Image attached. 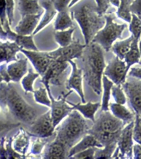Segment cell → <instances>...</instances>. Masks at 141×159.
Returning a JSON list of instances; mask_svg holds the SVG:
<instances>
[{"mask_svg": "<svg viewBox=\"0 0 141 159\" xmlns=\"http://www.w3.org/2000/svg\"><path fill=\"white\" fill-rule=\"evenodd\" d=\"M85 81L98 95L102 92V77L106 67L103 48L91 42L86 46L81 58Z\"/></svg>", "mask_w": 141, "mask_h": 159, "instance_id": "cell-1", "label": "cell"}, {"mask_svg": "<svg viewBox=\"0 0 141 159\" xmlns=\"http://www.w3.org/2000/svg\"><path fill=\"white\" fill-rule=\"evenodd\" d=\"M74 6L69 8L71 17L78 24L87 45L105 26L106 19L99 13L97 6L91 2L83 1Z\"/></svg>", "mask_w": 141, "mask_h": 159, "instance_id": "cell-2", "label": "cell"}, {"mask_svg": "<svg viewBox=\"0 0 141 159\" xmlns=\"http://www.w3.org/2000/svg\"><path fill=\"white\" fill-rule=\"evenodd\" d=\"M1 106L7 108L20 122L31 125L37 119L36 110L28 104L11 83L1 82Z\"/></svg>", "mask_w": 141, "mask_h": 159, "instance_id": "cell-3", "label": "cell"}, {"mask_svg": "<svg viewBox=\"0 0 141 159\" xmlns=\"http://www.w3.org/2000/svg\"><path fill=\"white\" fill-rule=\"evenodd\" d=\"M86 120L76 110H73L56 129V139L64 143L70 150L88 134L89 129Z\"/></svg>", "mask_w": 141, "mask_h": 159, "instance_id": "cell-4", "label": "cell"}, {"mask_svg": "<svg viewBox=\"0 0 141 159\" xmlns=\"http://www.w3.org/2000/svg\"><path fill=\"white\" fill-rule=\"evenodd\" d=\"M104 16L106 19L105 26L97 32L91 42L98 43L103 49L108 52L112 48L114 41L117 39H122V32L127 28V25L126 24L118 25L114 22L116 16L113 13Z\"/></svg>", "mask_w": 141, "mask_h": 159, "instance_id": "cell-5", "label": "cell"}, {"mask_svg": "<svg viewBox=\"0 0 141 159\" xmlns=\"http://www.w3.org/2000/svg\"><path fill=\"white\" fill-rule=\"evenodd\" d=\"M123 122L118 119L109 111H101L99 116L95 119L93 125L88 131V134L93 135L96 133H115L121 131L125 127Z\"/></svg>", "mask_w": 141, "mask_h": 159, "instance_id": "cell-6", "label": "cell"}, {"mask_svg": "<svg viewBox=\"0 0 141 159\" xmlns=\"http://www.w3.org/2000/svg\"><path fill=\"white\" fill-rule=\"evenodd\" d=\"M69 68L68 62L54 60L42 76L40 82L44 84L46 88H50V84L61 85L65 80Z\"/></svg>", "mask_w": 141, "mask_h": 159, "instance_id": "cell-7", "label": "cell"}, {"mask_svg": "<svg viewBox=\"0 0 141 159\" xmlns=\"http://www.w3.org/2000/svg\"><path fill=\"white\" fill-rule=\"evenodd\" d=\"M121 85L130 108L135 114L141 116V80L128 76Z\"/></svg>", "mask_w": 141, "mask_h": 159, "instance_id": "cell-8", "label": "cell"}, {"mask_svg": "<svg viewBox=\"0 0 141 159\" xmlns=\"http://www.w3.org/2000/svg\"><path fill=\"white\" fill-rule=\"evenodd\" d=\"M48 95L51 101V114L54 123V127L59 124L63 119L68 115L73 110H75L73 107H70L67 104L66 98L73 92L72 90L66 94L62 93L59 99L55 100L51 92L50 88H47Z\"/></svg>", "mask_w": 141, "mask_h": 159, "instance_id": "cell-9", "label": "cell"}, {"mask_svg": "<svg viewBox=\"0 0 141 159\" xmlns=\"http://www.w3.org/2000/svg\"><path fill=\"white\" fill-rule=\"evenodd\" d=\"M86 46L80 43L79 39L73 40L68 46L48 52V54L54 60L68 62L75 58L80 59Z\"/></svg>", "mask_w": 141, "mask_h": 159, "instance_id": "cell-10", "label": "cell"}, {"mask_svg": "<svg viewBox=\"0 0 141 159\" xmlns=\"http://www.w3.org/2000/svg\"><path fill=\"white\" fill-rule=\"evenodd\" d=\"M134 121L130 123L122 129L117 142L116 150L119 152L118 158H133V132Z\"/></svg>", "mask_w": 141, "mask_h": 159, "instance_id": "cell-11", "label": "cell"}, {"mask_svg": "<svg viewBox=\"0 0 141 159\" xmlns=\"http://www.w3.org/2000/svg\"><path fill=\"white\" fill-rule=\"evenodd\" d=\"M8 20L3 26H1V39L3 41H11L15 42L19 47L28 50L39 51L33 40V37L30 35H22L13 32L10 27Z\"/></svg>", "mask_w": 141, "mask_h": 159, "instance_id": "cell-12", "label": "cell"}, {"mask_svg": "<svg viewBox=\"0 0 141 159\" xmlns=\"http://www.w3.org/2000/svg\"><path fill=\"white\" fill-rule=\"evenodd\" d=\"M51 110L37 118L30 125L28 134L37 138H47L52 136L54 129Z\"/></svg>", "mask_w": 141, "mask_h": 159, "instance_id": "cell-13", "label": "cell"}, {"mask_svg": "<svg viewBox=\"0 0 141 159\" xmlns=\"http://www.w3.org/2000/svg\"><path fill=\"white\" fill-rule=\"evenodd\" d=\"M127 72L125 61L116 56L108 62L103 75L116 85L122 84L126 81Z\"/></svg>", "mask_w": 141, "mask_h": 159, "instance_id": "cell-14", "label": "cell"}, {"mask_svg": "<svg viewBox=\"0 0 141 159\" xmlns=\"http://www.w3.org/2000/svg\"><path fill=\"white\" fill-rule=\"evenodd\" d=\"M22 53L30 60L36 70L42 76L54 60L52 59L48 52L28 50L21 49Z\"/></svg>", "mask_w": 141, "mask_h": 159, "instance_id": "cell-15", "label": "cell"}, {"mask_svg": "<svg viewBox=\"0 0 141 159\" xmlns=\"http://www.w3.org/2000/svg\"><path fill=\"white\" fill-rule=\"evenodd\" d=\"M72 67V73L70 78L66 82V88L68 89H75L81 98L82 102L86 103L85 95L82 88L83 70L79 68L76 63L72 60L69 61Z\"/></svg>", "mask_w": 141, "mask_h": 159, "instance_id": "cell-16", "label": "cell"}, {"mask_svg": "<svg viewBox=\"0 0 141 159\" xmlns=\"http://www.w3.org/2000/svg\"><path fill=\"white\" fill-rule=\"evenodd\" d=\"M43 13L29 15L22 17L21 20L15 28L16 33L22 35H30L39 24Z\"/></svg>", "mask_w": 141, "mask_h": 159, "instance_id": "cell-17", "label": "cell"}, {"mask_svg": "<svg viewBox=\"0 0 141 159\" xmlns=\"http://www.w3.org/2000/svg\"><path fill=\"white\" fill-rule=\"evenodd\" d=\"M39 4L44 9V14L41 20L33 32L35 35L49 25L56 15L58 11L54 7L53 0H39Z\"/></svg>", "mask_w": 141, "mask_h": 159, "instance_id": "cell-18", "label": "cell"}, {"mask_svg": "<svg viewBox=\"0 0 141 159\" xmlns=\"http://www.w3.org/2000/svg\"><path fill=\"white\" fill-rule=\"evenodd\" d=\"M1 63L5 62L7 63L18 60L16 55L18 52L23 49L15 42H11L9 41L2 42L1 41Z\"/></svg>", "mask_w": 141, "mask_h": 159, "instance_id": "cell-19", "label": "cell"}, {"mask_svg": "<svg viewBox=\"0 0 141 159\" xmlns=\"http://www.w3.org/2000/svg\"><path fill=\"white\" fill-rule=\"evenodd\" d=\"M91 147L103 148L104 146L95 136L91 134H87L79 143L69 150L67 157L70 158L75 154Z\"/></svg>", "mask_w": 141, "mask_h": 159, "instance_id": "cell-20", "label": "cell"}, {"mask_svg": "<svg viewBox=\"0 0 141 159\" xmlns=\"http://www.w3.org/2000/svg\"><path fill=\"white\" fill-rule=\"evenodd\" d=\"M28 58H21L7 66V70L11 81L18 82L28 71Z\"/></svg>", "mask_w": 141, "mask_h": 159, "instance_id": "cell-21", "label": "cell"}, {"mask_svg": "<svg viewBox=\"0 0 141 159\" xmlns=\"http://www.w3.org/2000/svg\"><path fill=\"white\" fill-rule=\"evenodd\" d=\"M29 134L23 128L13 138L12 146L16 152L25 156L29 144Z\"/></svg>", "mask_w": 141, "mask_h": 159, "instance_id": "cell-22", "label": "cell"}, {"mask_svg": "<svg viewBox=\"0 0 141 159\" xmlns=\"http://www.w3.org/2000/svg\"><path fill=\"white\" fill-rule=\"evenodd\" d=\"M18 10L22 17L29 15L43 13L44 9L39 4V0H19Z\"/></svg>", "mask_w": 141, "mask_h": 159, "instance_id": "cell-23", "label": "cell"}, {"mask_svg": "<svg viewBox=\"0 0 141 159\" xmlns=\"http://www.w3.org/2000/svg\"><path fill=\"white\" fill-rule=\"evenodd\" d=\"M109 107L114 116L123 122L125 126L134 121V114L122 104L116 103H110Z\"/></svg>", "mask_w": 141, "mask_h": 159, "instance_id": "cell-24", "label": "cell"}, {"mask_svg": "<svg viewBox=\"0 0 141 159\" xmlns=\"http://www.w3.org/2000/svg\"><path fill=\"white\" fill-rule=\"evenodd\" d=\"M66 150L68 149L64 143L55 139L48 147L43 158L44 159L65 158Z\"/></svg>", "mask_w": 141, "mask_h": 159, "instance_id": "cell-25", "label": "cell"}, {"mask_svg": "<svg viewBox=\"0 0 141 159\" xmlns=\"http://www.w3.org/2000/svg\"><path fill=\"white\" fill-rule=\"evenodd\" d=\"M68 104L73 107L75 110L79 111L86 119H90L93 122L95 121V114L101 106L99 102L92 103L89 102L85 104L80 103L75 104L67 101Z\"/></svg>", "mask_w": 141, "mask_h": 159, "instance_id": "cell-26", "label": "cell"}, {"mask_svg": "<svg viewBox=\"0 0 141 159\" xmlns=\"http://www.w3.org/2000/svg\"><path fill=\"white\" fill-rule=\"evenodd\" d=\"M134 38L133 35L127 39L116 42L112 46V51L120 59L123 60L130 49L131 44Z\"/></svg>", "mask_w": 141, "mask_h": 159, "instance_id": "cell-27", "label": "cell"}, {"mask_svg": "<svg viewBox=\"0 0 141 159\" xmlns=\"http://www.w3.org/2000/svg\"><path fill=\"white\" fill-rule=\"evenodd\" d=\"M74 26L73 19L69 15L68 11L58 12L54 24L55 31L65 30L68 28H72Z\"/></svg>", "mask_w": 141, "mask_h": 159, "instance_id": "cell-28", "label": "cell"}, {"mask_svg": "<svg viewBox=\"0 0 141 159\" xmlns=\"http://www.w3.org/2000/svg\"><path fill=\"white\" fill-rule=\"evenodd\" d=\"M139 40L134 38L131 44L130 49L125 58L127 66V71L128 73L131 66L139 62L141 56L138 43Z\"/></svg>", "mask_w": 141, "mask_h": 159, "instance_id": "cell-29", "label": "cell"}, {"mask_svg": "<svg viewBox=\"0 0 141 159\" xmlns=\"http://www.w3.org/2000/svg\"><path fill=\"white\" fill-rule=\"evenodd\" d=\"M103 93L102 102L101 104V110L107 111L109 110V104L111 99V89L114 83L107 77L104 75L102 77Z\"/></svg>", "mask_w": 141, "mask_h": 159, "instance_id": "cell-30", "label": "cell"}, {"mask_svg": "<svg viewBox=\"0 0 141 159\" xmlns=\"http://www.w3.org/2000/svg\"><path fill=\"white\" fill-rule=\"evenodd\" d=\"M75 28H70L64 31H55L54 32V39L55 42L60 47H66L73 42L72 35Z\"/></svg>", "mask_w": 141, "mask_h": 159, "instance_id": "cell-31", "label": "cell"}, {"mask_svg": "<svg viewBox=\"0 0 141 159\" xmlns=\"http://www.w3.org/2000/svg\"><path fill=\"white\" fill-rule=\"evenodd\" d=\"M121 131L122 130L115 133L103 132L96 133L92 135L97 139L104 147L106 145H110L113 143H117L121 135Z\"/></svg>", "mask_w": 141, "mask_h": 159, "instance_id": "cell-32", "label": "cell"}, {"mask_svg": "<svg viewBox=\"0 0 141 159\" xmlns=\"http://www.w3.org/2000/svg\"><path fill=\"white\" fill-rule=\"evenodd\" d=\"M40 74L39 73H35L33 72L32 68L28 69L27 75L22 80L21 84L25 94L29 92L34 93L33 84L34 80L39 77Z\"/></svg>", "mask_w": 141, "mask_h": 159, "instance_id": "cell-33", "label": "cell"}, {"mask_svg": "<svg viewBox=\"0 0 141 159\" xmlns=\"http://www.w3.org/2000/svg\"><path fill=\"white\" fill-rule=\"evenodd\" d=\"M117 146V143H114L104 147V148L96 147L95 159H112V156Z\"/></svg>", "mask_w": 141, "mask_h": 159, "instance_id": "cell-34", "label": "cell"}, {"mask_svg": "<svg viewBox=\"0 0 141 159\" xmlns=\"http://www.w3.org/2000/svg\"><path fill=\"white\" fill-rule=\"evenodd\" d=\"M111 94L117 104L124 105L127 102V98L121 84H114L111 89Z\"/></svg>", "mask_w": 141, "mask_h": 159, "instance_id": "cell-35", "label": "cell"}, {"mask_svg": "<svg viewBox=\"0 0 141 159\" xmlns=\"http://www.w3.org/2000/svg\"><path fill=\"white\" fill-rule=\"evenodd\" d=\"M129 30L136 39L139 40L141 34V20L134 14L132 13Z\"/></svg>", "mask_w": 141, "mask_h": 159, "instance_id": "cell-36", "label": "cell"}, {"mask_svg": "<svg viewBox=\"0 0 141 159\" xmlns=\"http://www.w3.org/2000/svg\"><path fill=\"white\" fill-rule=\"evenodd\" d=\"M46 88L40 87L39 89L34 91V97L36 102L43 105L51 107V101L49 100L47 96Z\"/></svg>", "mask_w": 141, "mask_h": 159, "instance_id": "cell-37", "label": "cell"}, {"mask_svg": "<svg viewBox=\"0 0 141 159\" xmlns=\"http://www.w3.org/2000/svg\"><path fill=\"white\" fill-rule=\"evenodd\" d=\"M33 143L32 145L30 154L37 155L41 153L44 147L46 145L50 139V137L47 138H37Z\"/></svg>", "mask_w": 141, "mask_h": 159, "instance_id": "cell-38", "label": "cell"}, {"mask_svg": "<svg viewBox=\"0 0 141 159\" xmlns=\"http://www.w3.org/2000/svg\"><path fill=\"white\" fill-rule=\"evenodd\" d=\"M133 138L137 143L141 145V116L135 114Z\"/></svg>", "mask_w": 141, "mask_h": 159, "instance_id": "cell-39", "label": "cell"}, {"mask_svg": "<svg viewBox=\"0 0 141 159\" xmlns=\"http://www.w3.org/2000/svg\"><path fill=\"white\" fill-rule=\"evenodd\" d=\"M13 139L11 138L6 142V150L8 158H25V157L16 152L12 146Z\"/></svg>", "mask_w": 141, "mask_h": 159, "instance_id": "cell-40", "label": "cell"}, {"mask_svg": "<svg viewBox=\"0 0 141 159\" xmlns=\"http://www.w3.org/2000/svg\"><path fill=\"white\" fill-rule=\"evenodd\" d=\"M96 147H91L75 154L70 157L72 159H95Z\"/></svg>", "mask_w": 141, "mask_h": 159, "instance_id": "cell-41", "label": "cell"}, {"mask_svg": "<svg viewBox=\"0 0 141 159\" xmlns=\"http://www.w3.org/2000/svg\"><path fill=\"white\" fill-rule=\"evenodd\" d=\"M7 18L10 25H11L14 20V0H6Z\"/></svg>", "mask_w": 141, "mask_h": 159, "instance_id": "cell-42", "label": "cell"}, {"mask_svg": "<svg viewBox=\"0 0 141 159\" xmlns=\"http://www.w3.org/2000/svg\"><path fill=\"white\" fill-rule=\"evenodd\" d=\"M72 0H53L54 7L58 12L68 11V6Z\"/></svg>", "mask_w": 141, "mask_h": 159, "instance_id": "cell-43", "label": "cell"}, {"mask_svg": "<svg viewBox=\"0 0 141 159\" xmlns=\"http://www.w3.org/2000/svg\"><path fill=\"white\" fill-rule=\"evenodd\" d=\"M7 64L5 62L4 63H1L0 66V74H1V82H4L7 83H9L11 81L10 77L8 74L7 70Z\"/></svg>", "mask_w": 141, "mask_h": 159, "instance_id": "cell-44", "label": "cell"}, {"mask_svg": "<svg viewBox=\"0 0 141 159\" xmlns=\"http://www.w3.org/2000/svg\"><path fill=\"white\" fill-rule=\"evenodd\" d=\"M0 19L1 26H3L8 20L7 14L6 0H0Z\"/></svg>", "mask_w": 141, "mask_h": 159, "instance_id": "cell-45", "label": "cell"}, {"mask_svg": "<svg viewBox=\"0 0 141 159\" xmlns=\"http://www.w3.org/2000/svg\"><path fill=\"white\" fill-rule=\"evenodd\" d=\"M20 124L18 123L17 124H11V123L4 122H2L1 120V137H3L5 134H7L10 130H11L13 128L17 127Z\"/></svg>", "mask_w": 141, "mask_h": 159, "instance_id": "cell-46", "label": "cell"}, {"mask_svg": "<svg viewBox=\"0 0 141 159\" xmlns=\"http://www.w3.org/2000/svg\"><path fill=\"white\" fill-rule=\"evenodd\" d=\"M128 76L141 80V67L131 68Z\"/></svg>", "mask_w": 141, "mask_h": 159, "instance_id": "cell-47", "label": "cell"}, {"mask_svg": "<svg viewBox=\"0 0 141 159\" xmlns=\"http://www.w3.org/2000/svg\"><path fill=\"white\" fill-rule=\"evenodd\" d=\"M133 158L141 159V145L135 144L133 148Z\"/></svg>", "mask_w": 141, "mask_h": 159, "instance_id": "cell-48", "label": "cell"}, {"mask_svg": "<svg viewBox=\"0 0 141 159\" xmlns=\"http://www.w3.org/2000/svg\"><path fill=\"white\" fill-rule=\"evenodd\" d=\"M6 139L5 137H2L1 139V158H8L7 150L4 148V143Z\"/></svg>", "mask_w": 141, "mask_h": 159, "instance_id": "cell-49", "label": "cell"}, {"mask_svg": "<svg viewBox=\"0 0 141 159\" xmlns=\"http://www.w3.org/2000/svg\"><path fill=\"white\" fill-rule=\"evenodd\" d=\"M80 0H72L70 2V4L69 5L68 8H70V7H73V6H74L76 3H77L79 1H80Z\"/></svg>", "mask_w": 141, "mask_h": 159, "instance_id": "cell-50", "label": "cell"}, {"mask_svg": "<svg viewBox=\"0 0 141 159\" xmlns=\"http://www.w3.org/2000/svg\"><path fill=\"white\" fill-rule=\"evenodd\" d=\"M139 48L140 51V56H141V40L139 43Z\"/></svg>", "mask_w": 141, "mask_h": 159, "instance_id": "cell-51", "label": "cell"}]
</instances>
